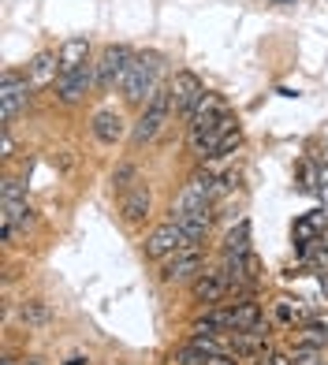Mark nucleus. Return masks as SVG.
Returning a JSON list of instances; mask_svg holds the SVG:
<instances>
[{
  "mask_svg": "<svg viewBox=\"0 0 328 365\" xmlns=\"http://www.w3.org/2000/svg\"><path fill=\"white\" fill-rule=\"evenodd\" d=\"M168 112H172V90L168 86H157L153 97L145 101L142 115L135 120V127H130V149H142L145 142H153L160 135L164 120H168Z\"/></svg>",
  "mask_w": 328,
  "mask_h": 365,
  "instance_id": "obj_1",
  "label": "nucleus"
},
{
  "mask_svg": "<svg viewBox=\"0 0 328 365\" xmlns=\"http://www.w3.org/2000/svg\"><path fill=\"white\" fill-rule=\"evenodd\" d=\"M157 86H160L157 82V56H135V63L127 68V75L120 82L127 105H145Z\"/></svg>",
  "mask_w": 328,
  "mask_h": 365,
  "instance_id": "obj_2",
  "label": "nucleus"
},
{
  "mask_svg": "<svg viewBox=\"0 0 328 365\" xmlns=\"http://www.w3.org/2000/svg\"><path fill=\"white\" fill-rule=\"evenodd\" d=\"M187 246H194V242L183 235V227H179L175 220H164V224H157L150 235H145L142 250H145V257H150V261H168L172 254L187 250Z\"/></svg>",
  "mask_w": 328,
  "mask_h": 365,
  "instance_id": "obj_3",
  "label": "nucleus"
},
{
  "mask_svg": "<svg viewBox=\"0 0 328 365\" xmlns=\"http://www.w3.org/2000/svg\"><path fill=\"white\" fill-rule=\"evenodd\" d=\"M93 63H97V90H116L127 75V68L135 63V53L127 45H105Z\"/></svg>",
  "mask_w": 328,
  "mask_h": 365,
  "instance_id": "obj_4",
  "label": "nucleus"
},
{
  "mask_svg": "<svg viewBox=\"0 0 328 365\" xmlns=\"http://www.w3.org/2000/svg\"><path fill=\"white\" fill-rule=\"evenodd\" d=\"M34 101V82L19 71H4V90H0V105H4V127L15 123Z\"/></svg>",
  "mask_w": 328,
  "mask_h": 365,
  "instance_id": "obj_5",
  "label": "nucleus"
},
{
  "mask_svg": "<svg viewBox=\"0 0 328 365\" xmlns=\"http://www.w3.org/2000/svg\"><path fill=\"white\" fill-rule=\"evenodd\" d=\"M168 90H172V108H175V115H179V120H187V123H190L194 108L202 105V97L209 93L194 71H175V78L168 82Z\"/></svg>",
  "mask_w": 328,
  "mask_h": 365,
  "instance_id": "obj_6",
  "label": "nucleus"
},
{
  "mask_svg": "<svg viewBox=\"0 0 328 365\" xmlns=\"http://www.w3.org/2000/svg\"><path fill=\"white\" fill-rule=\"evenodd\" d=\"M90 86H97V63H93V60L82 63L78 71L60 75L53 90H56V101H60V105H78L82 97L90 93Z\"/></svg>",
  "mask_w": 328,
  "mask_h": 365,
  "instance_id": "obj_7",
  "label": "nucleus"
},
{
  "mask_svg": "<svg viewBox=\"0 0 328 365\" xmlns=\"http://www.w3.org/2000/svg\"><path fill=\"white\" fill-rule=\"evenodd\" d=\"M202 269H205L202 250L198 246H187V250L172 254L168 261L160 264V279L164 284H183V279H190V276H202Z\"/></svg>",
  "mask_w": 328,
  "mask_h": 365,
  "instance_id": "obj_8",
  "label": "nucleus"
},
{
  "mask_svg": "<svg viewBox=\"0 0 328 365\" xmlns=\"http://www.w3.org/2000/svg\"><path fill=\"white\" fill-rule=\"evenodd\" d=\"M227 294H232V284H227L224 272H202V276H194V284H190V298L202 306H220Z\"/></svg>",
  "mask_w": 328,
  "mask_h": 365,
  "instance_id": "obj_9",
  "label": "nucleus"
},
{
  "mask_svg": "<svg viewBox=\"0 0 328 365\" xmlns=\"http://www.w3.org/2000/svg\"><path fill=\"white\" fill-rule=\"evenodd\" d=\"M150 209H153L150 187H130L127 194H120V217L127 224H142L145 217H150Z\"/></svg>",
  "mask_w": 328,
  "mask_h": 365,
  "instance_id": "obj_10",
  "label": "nucleus"
},
{
  "mask_svg": "<svg viewBox=\"0 0 328 365\" xmlns=\"http://www.w3.org/2000/svg\"><path fill=\"white\" fill-rule=\"evenodd\" d=\"M90 130H93V138L101 142V145H116L123 138V115L116 108H101V112L93 115Z\"/></svg>",
  "mask_w": 328,
  "mask_h": 365,
  "instance_id": "obj_11",
  "label": "nucleus"
},
{
  "mask_svg": "<svg viewBox=\"0 0 328 365\" xmlns=\"http://www.w3.org/2000/svg\"><path fill=\"white\" fill-rule=\"evenodd\" d=\"M232 331H269L265 317H261V306L254 298H242L232 306Z\"/></svg>",
  "mask_w": 328,
  "mask_h": 365,
  "instance_id": "obj_12",
  "label": "nucleus"
},
{
  "mask_svg": "<svg viewBox=\"0 0 328 365\" xmlns=\"http://www.w3.org/2000/svg\"><path fill=\"white\" fill-rule=\"evenodd\" d=\"M26 78L34 82V90L56 86V78H60V53H38L34 63L26 68Z\"/></svg>",
  "mask_w": 328,
  "mask_h": 365,
  "instance_id": "obj_13",
  "label": "nucleus"
},
{
  "mask_svg": "<svg viewBox=\"0 0 328 365\" xmlns=\"http://www.w3.org/2000/svg\"><path fill=\"white\" fill-rule=\"evenodd\" d=\"M82 63H90V38H68L60 45V75L78 71Z\"/></svg>",
  "mask_w": 328,
  "mask_h": 365,
  "instance_id": "obj_14",
  "label": "nucleus"
},
{
  "mask_svg": "<svg viewBox=\"0 0 328 365\" xmlns=\"http://www.w3.org/2000/svg\"><path fill=\"white\" fill-rule=\"evenodd\" d=\"M53 321V309H48L45 298H23L19 302V324L23 328H45Z\"/></svg>",
  "mask_w": 328,
  "mask_h": 365,
  "instance_id": "obj_15",
  "label": "nucleus"
},
{
  "mask_svg": "<svg viewBox=\"0 0 328 365\" xmlns=\"http://www.w3.org/2000/svg\"><path fill=\"white\" fill-rule=\"evenodd\" d=\"M175 224L183 227V235L198 246L205 235H209V224H212V217H209V209H198V212H183V217H175Z\"/></svg>",
  "mask_w": 328,
  "mask_h": 365,
  "instance_id": "obj_16",
  "label": "nucleus"
},
{
  "mask_svg": "<svg viewBox=\"0 0 328 365\" xmlns=\"http://www.w3.org/2000/svg\"><path fill=\"white\" fill-rule=\"evenodd\" d=\"M0 220H11L15 227H30L34 224V209H30V202H0Z\"/></svg>",
  "mask_w": 328,
  "mask_h": 365,
  "instance_id": "obj_17",
  "label": "nucleus"
},
{
  "mask_svg": "<svg viewBox=\"0 0 328 365\" xmlns=\"http://www.w3.org/2000/svg\"><path fill=\"white\" fill-rule=\"evenodd\" d=\"M224 254H250V220H239L224 235Z\"/></svg>",
  "mask_w": 328,
  "mask_h": 365,
  "instance_id": "obj_18",
  "label": "nucleus"
},
{
  "mask_svg": "<svg viewBox=\"0 0 328 365\" xmlns=\"http://www.w3.org/2000/svg\"><path fill=\"white\" fill-rule=\"evenodd\" d=\"M299 343H309V346H321V351H324V346H328V321H306Z\"/></svg>",
  "mask_w": 328,
  "mask_h": 365,
  "instance_id": "obj_19",
  "label": "nucleus"
},
{
  "mask_svg": "<svg viewBox=\"0 0 328 365\" xmlns=\"http://www.w3.org/2000/svg\"><path fill=\"white\" fill-rule=\"evenodd\" d=\"M291 358H294V365H324V351L321 346H309V343H294Z\"/></svg>",
  "mask_w": 328,
  "mask_h": 365,
  "instance_id": "obj_20",
  "label": "nucleus"
},
{
  "mask_svg": "<svg viewBox=\"0 0 328 365\" xmlns=\"http://www.w3.org/2000/svg\"><path fill=\"white\" fill-rule=\"evenodd\" d=\"M135 175H138V168H135L130 160H123L120 168L112 172V187H116L120 194H127V190H130V182H135Z\"/></svg>",
  "mask_w": 328,
  "mask_h": 365,
  "instance_id": "obj_21",
  "label": "nucleus"
},
{
  "mask_svg": "<svg viewBox=\"0 0 328 365\" xmlns=\"http://www.w3.org/2000/svg\"><path fill=\"white\" fill-rule=\"evenodd\" d=\"M175 361L179 365H209V358L198 351L194 343H187V346H175Z\"/></svg>",
  "mask_w": 328,
  "mask_h": 365,
  "instance_id": "obj_22",
  "label": "nucleus"
},
{
  "mask_svg": "<svg viewBox=\"0 0 328 365\" xmlns=\"http://www.w3.org/2000/svg\"><path fill=\"white\" fill-rule=\"evenodd\" d=\"M0 202H26V187L19 179H4V187H0Z\"/></svg>",
  "mask_w": 328,
  "mask_h": 365,
  "instance_id": "obj_23",
  "label": "nucleus"
},
{
  "mask_svg": "<svg viewBox=\"0 0 328 365\" xmlns=\"http://www.w3.org/2000/svg\"><path fill=\"white\" fill-rule=\"evenodd\" d=\"M239 142H242V135H239V127H235L232 135H224V138H220V145H217V157H227V153H235V149H239Z\"/></svg>",
  "mask_w": 328,
  "mask_h": 365,
  "instance_id": "obj_24",
  "label": "nucleus"
},
{
  "mask_svg": "<svg viewBox=\"0 0 328 365\" xmlns=\"http://www.w3.org/2000/svg\"><path fill=\"white\" fill-rule=\"evenodd\" d=\"M246 279H250V284H257V279H261V261L254 254H246Z\"/></svg>",
  "mask_w": 328,
  "mask_h": 365,
  "instance_id": "obj_25",
  "label": "nucleus"
},
{
  "mask_svg": "<svg viewBox=\"0 0 328 365\" xmlns=\"http://www.w3.org/2000/svg\"><path fill=\"white\" fill-rule=\"evenodd\" d=\"M261 365H294V358L291 354H265V358H261Z\"/></svg>",
  "mask_w": 328,
  "mask_h": 365,
  "instance_id": "obj_26",
  "label": "nucleus"
},
{
  "mask_svg": "<svg viewBox=\"0 0 328 365\" xmlns=\"http://www.w3.org/2000/svg\"><path fill=\"white\" fill-rule=\"evenodd\" d=\"M0 149H4V153H0L4 160H11V157H15V142H11V135H8V127H4V138H0Z\"/></svg>",
  "mask_w": 328,
  "mask_h": 365,
  "instance_id": "obj_27",
  "label": "nucleus"
},
{
  "mask_svg": "<svg viewBox=\"0 0 328 365\" xmlns=\"http://www.w3.org/2000/svg\"><path fill=\"white\" fill-rule=\"evenodd\" d=\"M209 365H235L232 354H217V358H209Z\"/></svg>",
  "mask_w": 328,
  "mask_h": 365,
  "instance_id": "obj_28",
  "label": "nucleus"
},
{
  "mask_svg": "<svg viewBox=\"0 0 328 365\" xmlns=\"http://www.w3.org/2000/svg\"><path fill=\"white\" fill-rule=\"evenodd\" d=\"M63 365H90V358H86V354H71V358L63 361Z\"/></svg>",
  "mask_w": 328,
  "mask_h": 365,
  "instance_id": "obj_29",
  "label": "nucleus"
},
{
  "mask_svg": "<svg viewBox=\"0 0 328 365\" xmlns=\"http://www.w3.org/2000/svg\"><path fill=\"white\" fill-rule=\"evenodd\" d=\"M19 365H45V358H38V354H30V358H23Z\"/></svg>",
  "mask_w": 328,
  "mask_h": 365,
  "instance_id": "obj_30",
  "label": "nucleus"
},
{
  "mask_svg": "<svg viewBox=\"0 0 328 365\" xmlns=\"http://www.w3.org/2000/svg\"><path fill=\"white\" fill-rule=\"evenodd\" d=\"M0 365H19V361H15V358H4V361H0Z\"/></svg>",
  "mask_w": 328,
  "mask_h": 365,
  "instance_id": "obj_31",
  "label": "nucleus"
}]
</instances>
